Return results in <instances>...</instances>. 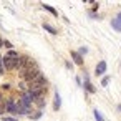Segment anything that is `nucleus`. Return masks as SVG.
Segmentation results:
<instances>
[{
  "instance_id": "nucleus-4",
  "label": "nucleus",
  "mask_w": 121,
  "mask_h": 121,
  "mask_svg": "<svg viewBox=\"0 0 121 121\" xmlns=\"http://www.w3.org/2000/svg\"><path fill=\"white\" fill-rule=\"evenodd\" d=\"M83 88H85V91H86V93H90V95L96 93V90H95V86L91 85V81H90V76H88V75L85 76V81H83Z\"/></svg>"
},
{
  "instance_id": "nucleus-2",
  "label": "nucleus",
  "mask_w": 121,
  "mask_h": 121,
  "mask_svg": "<svg viewBox=\"0 0 121 121\" xmlns=\"http://www.w3.org/2000/svg\"><path fill=\"white\" fill-rule=\"evenodd\" d=\"M4 106H5V113H9V114H17V111H18L17 99H13V98L4 99Z\"/></svg>"
},
{
  "instance_id": "nucleus-5",
  "label": "nucleus",
  "mask_w": 121,
  "mask_h": 121,
  "mask_svg": "<svg viewBox=\"0 0 121 121\" xmlns=\"http://www.w3.org/2000/svg\"><path fill=\"white\" fill-rule=\"evenodd\" d=\"M106 66H108V65H106V61H104V60H101V61L96 65V68H95V75H96V76H101V75H104V71H106Z\"/></svg>"
},
{
  "instance_id": "nucleus-15",
  "label": "nucleus",
  "mask_w": 121,
  "mask_h": 121,
  "mask_svg": "<svg viewBox=\"0 0 121 121\" xmlns=\"http://www.w3.org/2000/svg\"><path fill=\"white\" fill-rule=\"evenodd\" d=\"M108 85H109V76H104L101 80V86H108Z\"/></svg>"
},
{
  "instance_id": "nucleus-10",
  "label": "nucleus",
  "mask_w": 121,
  "mask_h": 121,
  "mask_svg": "<svg viewBox=\"0 0 121 121\" xmlns=\"http://www.w3.org/2000/svg\"><path fill=\"white\" fill-rule=\"evenodd\" d=\"M42 27H43V30H47V32H48V33H52V35H56V33H58V30H56L55 27H52L50 23H43Z\"/></svg>"
},
{
  "instance_id": "nucleus-11",
  "label": "nucleus",
  "mask_w": 121,
  "mask_h": 121,
  "mask_svg": "<svg viewBox=\"0 0 121 121\" xmlns=\"http://www.w3.org/2000/svg\"><path fill=\"white\" fill-rule=\"evenodd\" d=\"M42 116H43V111H35V113L32 111V114H30V119H33V121H38Z\"/></svg>"
},
{
  "instance_id": "nucleus-18",
  "label": "nucleus",
  "mask_w": 121,
  "mask_h": 121,
  "mask_svg": "<svg viewBox=\"0 0 121 121\" xmlns=\"http://www.w3.org/2000/svg\"><path fill=\"white\" fill-rule=\"evenodd\" d=\"M4 73H5V68L2 65V56H0V75H4Z\"/></svg>"
},
{
  "instance_id": "nucleus-9",
  "label": "nucleus",
  "mask_w": 121,
  "mask_h": 121,
  "mask_svg": "<svg viewBox=\"0 0 121 121\" xmlns=\"http://www.w3.org/2000/svg\"><path fill=\"white\" fill-rule=\"evenodd\" d=\"M42 7H43V9H45V10H47L48 13H52L53 17H58V12H56V9H53L52 5H48V4H43Z\"/></svg>"
},
{
  "instance_id": "nucleus-23",
  "label": "nucleus",
  "mask_w": 121,
  "mask_h": 121,
  "mask_svg": "<svg viewBox=\"0 0 121 121\" xmlns=\"http://www.w3.org/2000/svg\"><path fill=\"white\" fill-rule=\"evenodd\" d=\"M2 45H4V40H2V38H0V48H2Z\"/></svg>"
},
{
  "instance_id": "nucleus-6",
  "label": "nucleus",
  "mask_w": 121,
  "mask_h": 121,
  "mask_svg": "<svg viewBox=\"0 0 121 121\" xmlns=\"http://www.w3.org/2000/svg\"><path fill=\"white\" fill-rule=\"evenodd\" d=\"M61 108V96L58 93V90H55V96H53V111H58Z\"/></svg>"
},
{
  "instance_id": "nucleus-24",
  "label": "nucleus",
  "mask_w": 121,
  "mask_h": 121,
  "mask_svg": "<svg viewBox=\"0 0 121 121\" xmlns=\"http://www.w3.org/2000/svg\"><path fill=\"white\" fill-rule=\"evenodd\" d=\"M118 111H121V104H118Z\"/></svg>"
},
{
  "instance_id": "nucleus-7",
  "label": "nucleus",
  "mask_w": 121,
  "mask_h": 121,
  "mask_svg": "<svg viewBox=\"0 0 121 121\" xmlns=\"http://www.w3.org/2000/svg\"><path fill=\"white\" fill-rule=\"evenodd\" d=\"M4 56H5V58H10V60H18V58H20V53L12 48V50H7V53H5Z\"/></svg>"
},
{
  "instance_id": "nucleus-17",
  "label": "nucleus",
  "mask_w": 121,
  "mask_h": 121,
  "mask_svg": "<svg viewBox=\"0 0 121 121\" xmlns=\"http://www.w3.org/2000/svg\"><path fill=\"white\" fill-rule=\"evenodd\" d=\"M5 114V106H4V103H0V116H4Z\"/></svg>"
},
{
  "instance_id": "nucleus-14",
  "label": "nucleus",
  "mask_w": 121,
  "mask_h": 121,
  "mask_svg": "<svg viewBox=\"0 0 121 121\" xmlns=\"http://www.w3.org/2000/svg\"><path fill=\"white\" fill-rule=\"evenodd\" d=\"M93 114H95V119H96V121H104L103 114H101V113H99L98 109H95V111H93Z\"/></svg>"
},
{
  "instance_id": "nucleus-21",
  "label": "nucleus",
  "mask_w": 121,
  "mask_h": 121,
  "mask_svg": "<svg viewBox=\"0 0 121 121\" xmlns=\"http://www.w3.org/2000/svg\"><path fill=\"white\" fill-rule=\"evenodd\" d=\"M114 18H116V20H118V22H119V23H121V12H118V15H116V17H114Z\"/></svg>"
},
{
  "instance_id": "nucleus-8",
  "label": "nucleus",
  "mask_w": 121,
  "mask_h": 121,
  "mask_svg": "<svg viewBox=\"0 0 121 121\" xmlns=\"http://www.w3.org/2000/svg\"><path fill=\"white\" fill-rule=\"evenodd\" d=\"M70 55H71V60L75 61V65H80V66L83 65V56H80V55H78L76 52H71Z\"/></svg>"
},
{
  "instance_id": "nucleus-3",
  "label": "nucleus",
  "mask_w": 121,
  "mask_h": 121,
  "mask_svg": "<svg viewBox=\"0 0 121 121\" xmlns=\"http://www.w3.org/2000/svg\"><path fill=\"white\" fill-rule=\"evenodd\" d=\"M2 65H4V68H5V71L17 70V60H10V58L2 56Z\"/></svg>"
},
{
  "instance_id": "nucleus-20",
  "label": "nucleus",
  "mask_w": 121,
  "mask_h": 121,
  "mask_svg": "<svg viewBox=\"0 0 121 121\" xmlns=\"http://www.w3.org/2000/svg\"><path fill=\"white\" fill-rule=\"evenodd\" d=\"M65 66H66V68H68V70H71V68H73V65H71V63H70V61H66V63H65Z\"/></svg>"
},
{
  "instance_id": "nucleus-12",
  "label": "nucleus",
  "mask_w": 121,
  "mask_h": 121,
  "mask_svg": "<svg viewBox=\"0 0 121 121\" xmlns=\"http://www.w3.org/2000/svg\"><path fill=\"white\" fill-rule=\"evenodd\" d=\"M111 27H113V30H116V32H121V23H119L116 18H113V20H111Z\"/></svg>"
},
{
  "instance_id": "nucleus-1",
  "label": "nucleus",
  "mask_w": 121,
  "mask_h": 121,
  "mask_svg": "<svg viewBox=\"0 0 121 121\" xmlns=\"http://www.w3.org/2000/svg\"><path fill=\"white\" fill-rule=\"evenodd\" d=\"M20 73V78H22V81H32L38 73H40V68L38 66H32V68H23V70H20L18 71Z\"/></svg>"
},
{
  "instance_id": "nucleus-16",
  "label": "nucleus",
  "mask_w": 121,
  "mask_h": 121,
  "mask_svg": "<svg viewBox=\"0 0 121 121\" xmlns=\"http://www.w3.org/2000/svg\"><path fill=\"white\" fill-rule=\"evenodd\" d=\"M2 121H18V119L13 116H5V118H2Z\"/></svg>"
},
{
  "instance_id": "nucleus-13",
  "label": "nucleus",
  "mask_w": 121,
  "mask_h": 121,
  "mask_svg": "<svg viewBox=\"0 0 121 121\" xmlns=\"http://www.w3.org/2000/svg\"><path fill=\"white\" fill-rule=\"evenodd\" d=\"M76 53H78L80 56H85V55L88 53V47H80V48L76 50Z\"/></svg>"
},
{
  "instance_id": "nucleus-19",
  "label": "nucleus",
  "mask_w": 121,
  "mask_h": 121,
  "mask_svg": "<svg viewBox=\"0 0 121 121\" xmlns=\"http://www.w3.org/2000/svg\"><path fill=\"white\" fill-rule=\"evenodd\" d=\"M4 47H7L9 50H12V43H10V42H7V40H4Z\"/></svg>"
},
{
  "instance_id": "nucleus-22",
  "label": "nucleus",
  "mask_w": 121,
  "mask_h": 121,
  "mask_svg": "<svg viewBox=\"0 0 121 121\" xmlns=\"http://www.w3.org/2000/svg\"><path fill=\"white\" fill-rule=\"evenodd\" d=\"M0 103H4V95H2V90H0Z\"/></svg>"
}]
</instances>
